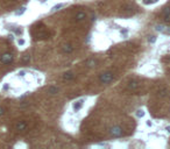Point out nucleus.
Returning <instances> with one entry per match:
<instances>
[{
    "mask_svg": "<svg viewBox=\"0 0 170 149\" xmlns=\"http://www.w3.org/2000/svg\"><path fill=\"white\" fill-rule=\"evenodd\" d=\"M114 78H115V73L112 70H105V71H103L101 73L98 75V83L100 85L106 86V85L112 84Z\"/></svg>",
    "mask_w": 170,
    "mask_h": 149,
    "instance_id": "obj_1",
    "label": "nucleus"
},
{
    "mask_svg": "<svg viewBox=\"0 0 170 149\" xmlns=\"http://www.w3.org/2000/svg\"><path fill=\"white\" fill-rule=\"evenodd\" d=\"M108 133H110V136L111 138H121L125 134V129L120 125H113L110 128Z\"/></svg>",
    "mask_w": 170,
    "mask_h": 149,
    "instance_id": "obj_2",
    "label": "nucleus"
},
{
    "mask_svg": "<svg viewBox=\"0 0 170 149\" xmlns=\"http://www.w3.org/2000/svg\"><path fill=\"white\" fill-rule=\"evenodd\" d=\"M14 58H15V56L12 52L5 51V52H2L0 55V64H2V65H9L11 63H13Z\"/></svg>",
    "mask_w": 170,
    "mask_h": 149,
    "instance_id": "obj_3",
    "label": "nucleus"
},
{
    "mask_svg": "<svg viewBox=\"0 0 170 149\" xmlns=\"http://www.w3.org/2000/svg\"><path fill=\"white\" fill-rule=\"evenodd\" d=\"M85 104H86V99H85V98H79V99L75 100V101L71 104V110H72V112H75V113L81 112V111L84 108Z\"/></svg>",
    "mask_w": 170,
    "mask_h": 149,
    "instance_id": "obj_4",
    "label": "nucleus"
},
{
    "mask_svg": "<svg viewBox=\"0 0 170 149\" xmlns=\"http://www.w3.org/2000/svg\"><path fill=\"white\" fill-rule=\"evenodd\" d=\"M14 129L19 133H25L29 129V124L26 120H20L14 125Z\"/></svg>",
    "mask_w": 170,
    "mask_h": 149,
    "instance_id": "obj_5",
    "label": "nucleus"
},
{
    "mask_svg": "<svg viewBox=\"0 0 170 149\" xmlns=\"http://www.w3.org/2000/svg\"><path fill=\"white\" fill-rule=\"evenodd\" d=\"M74 20H75V22H84L85 20L87 19V13L85 12V10H77L75 14H74V17H72Z\"/></svg>",
    "mask_w": 170,
    "mask_h": 149,
    "instance_id": "obj_6",
    "label": "nucleus"
},
{
    "mask_svg": "<svg viewBox=\"0 0 170 149\" xmlns=\"http://www.w3.org/2000/svg\"><path fill=\"white\" fill-rule=\"evenodd\" d=\"M76 78V72L72 71V70H69V71H65L63 75H62V79L63 82H72L74 79Z\"/></svg>",
    "mask_w": 170,
    "mask_h": 149,
    "instance_id": "obj_7",
    "label": "nucleus"
},
{
    "mask_svg": "<svg viewBox=\"0 0 170 149\" xmlns=\"http://www.w3.org/2000/svg\"><path fill=\"white\" fill-rule=\"evenodd\" d=\"M98 64H99V61L96 57H90V58H86L84 61L85 68H96Z\"/></svg>",
    "mask_w": 170,
    "mask_h": 149,
    "instance_id": "obj_8",
    "label": "nucleus"
},
{
    "mask_svg": "<svg viewBox=\"0 0 170 149\" xmlns=\"http://www.w3.org/2000/svg\"><path fill=\"white\" fill-rule=\"evenodd\" d=\"M61 49H62V52H63V54H65V55H70V54L74 52V50H75V45L71 44V43H68V42H67V43L62 44Z\"/></svg>",
    "mask_w": 170,
    "mask_h": 149,
    "instance_id": "obj_9",
    "label": "nucleus"
},
{
    "mask_svg": "<svg viewBox=\"0 0 170 149\" xmlns=\"http://www.w3.org/2000/svg\"><path fill=\"white\" fill-rule=\"evenodd\" d=\"M58 91H60V89H58V86H56V85H50V86L47 87V93H48L49 96H55V94L58 93Z\"/></svg>",
    "mask_w": 170,
    "mask_h": 149,
    "instance_id": "obj_10",
    "label": "nucleus"
},
{
    "mask_svg": "<svg viewBox=\"0 0 170 149\" xmlns=\"http://www.w3.org/2000/svg\"><path fill=\"white\" fill-rule=\"evenodd\" d=\"M162 19H163V21L169 22L170 21V8L163 9V12H162Z\"/></svg>",
    "mask_w": 170,
    "mask_h": 149,
    "instance_id": "obj_11",
    "label": "nucleus"
},
{
    "mask_svg": "<svg viewBox=\"0 0 170 149\" xmlns=\"http://www.w3.org/2000/svg\"><path fill=\"white\" fill-rule=\"evenodd\" d=\"M18 44H19V45H25V44H26V40H25L23 37H19V38H18Z\"/></svg>",
    "mask_w": 170,
    "mask_h": 149,
    "instance_id": "obj_12",
    "label": "nucleus"
},
{
    "mask_svg": "<svg viewBox=\"0 0 170 149\" xmlns=\"http://www.w3.org/2000/svg\"><path fill=\"white\" fill-rule=\"evenodd\" d=\"M6 112H7V110H6L4 106H0V117H2V115L6 113Z\"/></svg>",
    "mask_w": 170,
    "mask_h": 149,
    "instance_id": "obj_13",
    "label": "nucleus"
}]
</instances>
